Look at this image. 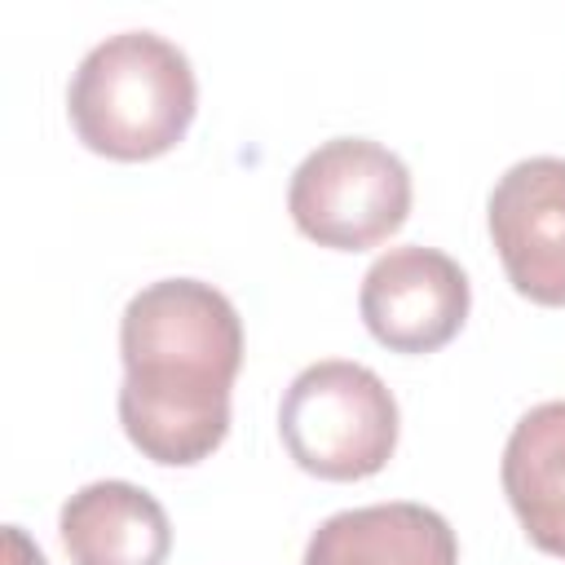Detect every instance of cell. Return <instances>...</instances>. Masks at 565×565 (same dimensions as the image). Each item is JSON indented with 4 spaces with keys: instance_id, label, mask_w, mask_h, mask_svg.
<instances>
[{
    "instance_id": "cell-1",
    "label": "cell",
    "mask_w": 565,
    "mask_h": 565,
    "mask_svg": "<svg viewBox=\"0 0 565 565\" xmlns=\"http://www.w3.org/2000/svg\"><path fill=\"white\" fill-rule=\"evenodd\" d=\"M119 424L146 459L190 468L225 441L243 366V322L225 291L199 278L141 287L119 318Z\"/></svg>"
},
{
    "instance_id": "cell-2",
    "label": "cell",
    "mask_w": 565,
    "mask_h": 565,
    "mask_svg": "<svg viewBox=\"0 0 565 565\" xmlns=\"http://www.w3.org/2000/svg\"><path fill=\"white\" fill-rule=\"evenodd\" d=\"M199 110L190 57L154 31H119L93 44L66 88L75 137L106 159L137 163L168 154Z\"/></svg>"
},
{
    "instance_id": "cell-3",
    "label": "cell",
    "mask_w": 565,
    "mask_h": 565,
    "mask_svg": "<svg viewBox=\"0 0 565 565\" xmlns=\"http://www.w3.org/2000/svg\"><path fill=\"white\" fill-rule=\"evenodd\" d=\"M278 433L296 468L322 481H362L397 450V402L371 366L327 358L287 384Z\"/></svg>"
},
{
    "instance_id": "cell-4",
    "label": "cell",
    "mask_w": 565,
    "mask_h": 565,
    "mask_svg": "<svg viewBox=\"0 0 565 565\" xmlns=\"http://www.w3.org/2000/svg\"><path fill=\"white\" fill-rule=\"evenodd\" d=\"M287 212L318 247L366 252L406 225L411 172L371 137H331L296 163Z\"/></svg>"
},
{
    "instance_id": "cell-5",
    "label": "cell",
    "mask_w": 565,
    "mask_h": 565,
    "mask_svg": "<svg viewBox=\"0 0 565 565\" xmlns=\"http://www.w3.org/2000/svg\"><path fill=\"white\" fill-rule=\"evenodd\" d=\"M468 305L472 287L459 260L424 243L375 256L358 291L366 331L393 353H437L459 335Z\"/></svg>"
},
{
    "instance_id": "cell-6",
    "label": "cell",
    "mask_w": 565,
    "mask_h": 565,
    "mask_svg": "<svg viewBox=\"0 0 565 565\" xmlns=\"http://www.w3.org/2000/svg\"><path fill=\"white\" fill-rule=\"evenodd\" d=\"M490 238L508 282L547 309L565 305V159L534 154L512 163L486 203Z\"/></svg>"
},
{
    "instance_id": "cell-7",
    "label": "cell",
    "mask_w": 565,
    "mask_h": 565,
    "mask_svg": "<svg viewBox=\"0 0 565 565\" xmlns=\"http://www.w3.org/2000/svg\"><path fill=\"white\" fill-rule=\"evenodd\" d=\"M305 565H459V539L424 503H366L327 516L305 543Z\"/></svg>"
},
{
    "instance_id": "cell-8",
    "label": "cell",
    "mask_w": 565,
    "mask_h": 565,
    "mask_svg": "<svg viewBox=\"0 0 565 565\" xmlns=\"http://www.w3.org/2000/svg\"><path fill=\"white\" fill-rule=\"evenodd\" d=\"M71 565H163L172 525L163 503L132 481H88L57 512Z\"/></svg>"
},
{
    "instance_id": "cell-9",
    "label": "cell",
    "mask_w": 565,
    "mask_h": 565,
    "mask_svg": "<svg viewBox=\"0 0 565 565\" xmlns=\"http://www.w3.org/2000/svg\"><path fill=\"white\" fill-rule=\"evenodd\" d=\"M499 477L525 539L565 561V397L539 402L512 424Z\"/></svg>"
}]
</instances>
